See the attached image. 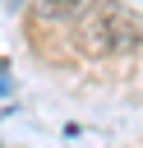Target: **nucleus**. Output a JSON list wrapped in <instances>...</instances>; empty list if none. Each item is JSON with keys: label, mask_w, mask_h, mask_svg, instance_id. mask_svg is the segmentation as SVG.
<instances>
[{"label": "nucleus", "mask_w": 143, "mask_h": 148, "mask_svg": "<svg viewBox=\"0 0 143 148\" xmlns=\"http://www.w3.org/2000/svg\"><path fill=\"white\" fill-rule=\"evenodd\" d=\"M83 14V37L92 51H129L143 42V0H92Z\"/></svg>", "instance_id": "1"}, {"label": "nucleus", "mask_w": 143, "mask_h": 148, "mask_svg": "<svg viewBox=\"0 0 143 148\" xmlns=\"http://www.w3.org/2000/svg\"><path fill=\"white\" fill-rule=\"evenodd\" d=\"M83 9H92V0H37V14L42 18H74Z\"/></svg>", "instance_id": "2"}, {"label": "nucleus", "mask_w": 143, "mask_h": 148, "mask_svg": "<svg viewBox=\"0 0 143 148\" xmlns=\"http://www.w3.org/2000/svg\"><path fill=\"white\" fill-rule=\"evenodd\" d=\"M14 5H18V0H14Z\"/></svg>", "instance_id": "3"}]
</instances>
